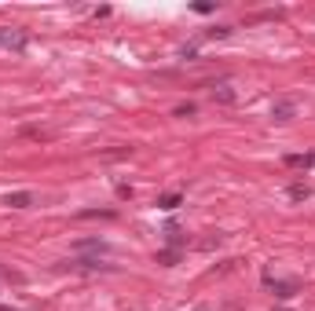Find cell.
Listing matches in <instances>:
<instances>
[{
	"instance_id": "obj_1",
	"label": "cell",
	"mask_w": 315,
	"mask_h": 311,
	"mask_svg": "<svg viewBox=\"0 0 315 311\" xmlns=\"http://www.w3.org/2000/svg\"><path fill=\"white\" fill-rule=\"evenodd\" d=\"M0 48L4 52H22L26 48V33L22 29H0Z\"/></svg>"
},
{
	"instance_id": "obj_2",
	"label": "cell",
	"mask_w": 315,
	"mask_h": 311,
	"mask_svg": "<svg viewBox=\"0 0 315 311\" xmlns=\"http://www.w3.org/2000/svg\"><path fill=\"white\" fill-rule=\"evenodd\" d=\"M271 117L275 121H293L297 117V103L293 99H275L271 103Z\"/></svg>"
},
{
	"instance_id": "obj_3",
	"label": "cell",
	"mask_w": 315,
	"mask_h": 311,
	"mask_svg": "<svg viewBox=\"0 0 315 311\" xmlns=\"http://www.w3.org/2000/svg\"><path fill=\"white\" fill-rule=\"evenodd\" d=\"M264 278H267V286L275 289V297H282V300H286V297H297V293H301V282H293V278H290V282H275L271 275H264Z\"/></svg>"
},
{
	"instance_id": "obj_4",
	"label": "cell",
	"mask_w": 315,
	"mask_h": 311,
	"mask_svg": "<svg viewBox=\"0 0 315 311\" xmlns=\"http://www.w3.org/2000/svg\"><path fill=\"white\" fill-rule=\"evenodd\" d=\"M4 205L8 209H29V205H33V194H29V191H11L4 198Z\"/></svg>"
},
{
	"instance_id": "obj_5",
	"label": "cell",
	"mask_w": 315,
	"mask_h": 311,
	"mask_svg": "<svg viewBox=\"0 0 315 311\" xmlns=\"http://www.w3.org/2000/svg\"><path fill=\"white\" fill-rule=\"evenodd\" d=\"M234 99H239V92H234V88H227V84H216V88H213V103H220V106H231Z\"/></svg>"
},
{
	"instance_id": "obj_6",
	"label": "cell",
	"mask_w": 315,
	"mask_h": 311,
	"mask_svg": "<svg viewBox=\"0 0 315 311\" xmlns=\"http://www.w3.org/2000/svg\"><path fill=\"white\" fill-rule=\"evenodd\" d=\"M70 268L73 271H99L106 263H99V256H77V260H70Z\"/></svg>"
},
{
	"instance_id": "obj_7",
	"label": "cell",
	"mask_w": 315,
	"mask_h": 311,
	"mask_svg": "<svg viewBox=\"0 0 315 311\" xmlns=\"http://www.w3.org/2000/svg\"><path fill=\"white\" fill-rule=\"evenodd\" d=\"M286 198L290 201H304V198H311V187L308 183H290L286 187Z\"/></svg>"
},
{
	"instance_id": "obj_8",
	"label": "cell",
	"mask_w": 315,
	"mask_h": 311,
	"mask_svg": "<svg viewBox=\"0 0 315 311\" xmlns=\"http://www.w3.org/2000/svg\"><path fill=\"white\" fill-rule=\"evenodd\" d=\"M286 165H290V168H311V165H315V154H311V150H308V154H290Z\"/></svg>"
},
{
	"instance_id": "obj_9",
	"label": "cell",
	"mask_w": 315,
	"mask_h": 311,
	"mask_svg": "<svg viewBox=\"0 0 315 311\" xmlns=\"http://www.w3.org/2000/svg\"><path fill=\"white\" fill-rule=\"evenodd\" d=\"M180 205H183V194H176V191H172V194H162V198H158V209H165V212L180 209Z\"/></svg>"
},
{
	"instance_id": "obj_10",
	"label": "cell",
	"mask_w": 315,
	"mask_h": 311,
	"mask_svg": "<svg viewBox=\"0 0 315 311\" xmlns=\"http://www.w3.org/2000/svg\"><path fill=\"white\" fill-rule=\"evenodd\" d=\"M114 209H88V212H81V220H114Z\"/></svg>"
},
{
	"instance_id": "obj_11",
	"label": "cell",
	"mask_w": 315,
	"mask_h": 311,
	"mask_svg": "<svg viewBox=\"0 0 315 311\" xmlns=\"http://www.w3.org/2000/svg\"><path fill=\"white\" fill-rule=\"evenodd\" d=\"M158 263H165V268H172V263H180V249H162V253L154 256Z\"/></svg>"
},
{
	"instance_id": "obj_12",
	"label": "cell",
	"mask_w": 315,
	"mask_h": 311,
	"mask_svg": "<svg viewBox=\"0 0 315 311\" xmlns=\"http://www.w3.org/2000/svg\"><path fill=\"white\" fill-rule=\"evenodd\" d=\"M194 245L209 253V249H220V245H224V238H220V235H209V238H202V242H194Z\"/></svg>"
},
{
	"instance_id": "obj_13",
	"label": "cell",
	"mask_w": 315,
	"mask_h": 311,
	"mask_svg": "<svg viewBox=\"0 0 315 311\" xmlns=\"http://www.w3.org/2000/svg\"><path fill=\"white\" fill-rule=\"evenodd\" d=\"M194 110H198L194 103H180V106H176L172 114H176V117H194Z\"/></svg>"
},
{
	"instance_id": "obj_14",
	"label": "cell",
	"mask_w": 315,
	"mask_h": 311,
	"mask_svg": "<svg viewBox=\"0 0 315 311\" xmlns=\"http://www.w3.org/2000/svg\"><path fill=\"white\" fill-rule=\"evenodd\" d=\"M213 8H216V4H209V0H202V4H194V11H198V15H209Z\"/></svg>"
},
{
	"instance_id": "obj_15",
	"label": "cell",
	"mask_w": 315,
	"mask_h": 311,
	"mask_svg": "<svg viewBox=\"0 0 315 311\" xmlns=\"http://www.w3.org/2000/svg\"><path fill=\"white\" fill-rule=\"evenodd\" d=\"M227 33H231V29H227V26H216V29H209V33H206V37H227Z\"/></svg>"
},
{
	"instance_id": "obj_16",
	"label": "cell",
	"mask_w": 315,
	"mask_h": 311,
	"mask_svg": "<svg viewBox=\"0 0 315 311\" xmlns=\"http://www.w3.org/2000/svg\"><path fill=\"white\" fill-rule=\"evenodd\" d=\"M117 198H132V187L129 183H117Z\"/></svg>"
},
{
	"instance_id": "obj_17",
	"label": "cell",
	"mask_w": 315,
	"mask_h": 311,
	"mask_svg": "<svg viewBox=\"0 0 315 311\" xmlns=\"http://www.w3.org/2000/svg\"><path fill=\"white\" fill-rule=\"evenodd\" d=\"M0 311H15V307H0Z\"/></svg>"
},
{
	"instance_id": "obj_18",
	"label": "cell",
	"mask_w": 315,
	"mask_h": 311,
	"mask_svg": "<svg viewBox=\"0 0 315 311\" xmlns=\"http://www.w3.org/2000/svg\"><path fill=\"white\" fill-rule=\"evenodd\" d=\"M198 311H209V307H198Z\"/></svg>"
},
{
	"instance_id": "obj_19",
	"label": "cell",
	"mask_w": 315,
	"mask_h": 311,
	"mask_svg": "<svg viewBox=\"0 0 315 311\" xmlns=\"http://www.w3.org/2000/svg\"><path fill=\"white\" fill-rule=\"evenodd\" d=\"M279 311H282V307H279Z\"/></svg>"
}]
</instances>
